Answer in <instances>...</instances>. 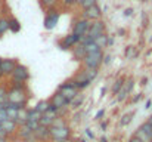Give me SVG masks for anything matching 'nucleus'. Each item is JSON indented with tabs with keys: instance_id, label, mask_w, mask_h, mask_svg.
<instances>
[{
	"instance_id": "17",
	"label": "nucleus",
	"mask_w": 152,
	"mask_h": 142,
	"mask_svg": "<svg viewBox=\"0 0 152 142\" xmlns=\"http://www.w3.org/2000/svg\"><path fill=\"white\" fill-rule=\"evenodd\" d=\"M0 126L7 132V135L10 136V135H13L15 132H16V129H18V124H16V121H13V120H3L1 123H0Z\"/></svg>"
},
{
	"instance_id": "50",
	"label": "nucleus",
	"mask_w": 152,
	"mask_h": 142,
	"mask_svg": "<svg viewBox=\"0 0 152 142\" xmlns=\"http://www.w3.org/2000/svg\"><path fill=\"white\" fill-rule=\"evenodd\" d=\"M80 3H81V0H75V4L77 6H80Z\"/></svg>"
},
{
	"instance_id": "30",
	"label": "nucleus",
	"mask_w": 152,
	"mask_h": 142,
	"mask_svg": "<svg viewBox=\"0 0 152 142\" xmlns=\"http://www.w3.org/2000/svg\"><path fill=\"white\" fill-rule=\"evenodd\" d=\"M52 126H53V127H62V126H66V121H65L64 117H56V118L53 120Z\"/></svg>"
},
{
	"instance_id": "34",
	"label": "nucleus",
	"mask_w": 152,
	"mask_h": 142,
	"mask_svg": "<svg viewBox=\"0 0 152 142\" xmlns=\"http://www.w3.org/2000/svg\"><path fill=\"white\" fill-rule=\"evenodd\" d=\"M133 12H134V10H133L132 7H127V9H124L123 15H124V16H132V15H133Z\"/></svg>"
},
{
	"instance_id": "27",
	"label": "nucleus",
	"mask_w": 152,
	"mask_h": 142,
	"mask_svg": "<svg viewBox=\"0 0 152 142\" xmlns=\"http://www.w3.org/2000/svg\"><path fill=\"white\" fill-rule=\"evenodd\" d=\"M58 1H59V0H39L40 6H42V7H43L45 10H48V9H52V7H56Z\"/></svg>"
},
{
	"instance_id": "10",
	"label": "nucleus",
	"mask_w": 152,
	"mask_h": 142,
	"mask_svg": "<svg viewBox=\"0 0 152 142\" xmlns=\"http://www.w3.org/2000/svg\"><path fill=\"white\" fill-rule=\"evenodd\" d=\"M18 64H19V62H18L15 58H3L1 62H0V70H1L3 76H4V77H9V76L13 73V70H15V67H16Z\"/></svg>"
},
{
	"instance_id": "1",
	"label": "nucleus",
	"mask_w": 152,
	"mask_h": 142,
	"mask_svg": "<svg viewBox=\"0 0 152 142\" xmlns=\"http://www.w3.org/2000/svg\"><path fill=\"white\" fill-rule=\"evenodd\" d=\"M6 98H7V102L18 104L22 108H27L28 101H30V89L27 83H10V86L7 88Z\"/></svg>"
},
{
	"instance_id": "26",
	"label": "nucleus",
	"mask_w": 152,
	"mask_h": 142,
	"mask_svg": "<svg viewBox=\"0 0 152 142\" xmlns=\"http://www.w3.org/2000/svg\"><path fill=\"white\" fill-rule=\"evenodd\" d=\"M108 37H109V36L102 34V36H99V37H96V39H95V43H96V45L103 50L105 47H108Z\"/></svg>"
},
{
	"instance_id": "13",
	"label": "nucleus",
	"mask_w": 152,
	"mask_h": 142,
	"mask_svg": "<svg viewBox=\"0 0 152 142\" xmlns=\"http://www.w3.org/2000/svg\"><path fill=\"white\" fill-rule=\"evenodd\" d=\"M49 104L52 107H55L56 110H64V108H68L69 107V102L59 93V92H55L52 95V98L49 99Z\"/></svg>"
},
{
	"instance_id": "36",
	"label": "nucleus",
	"mask_w": 152,
	"mask_h": 142,
	"mask_svg": "<svg viewBox=\"0 0 152 142\" xmlns=\"http://www.w3.org/2000/svg\"><path fill=\"white\" fill-rule=\"evenodd\" d=\"M103 116H105V110H99V111L96 113L95 118H96V120H101V117H103Z\"/></svg>"
},
{
	"instance_id": "5",
	"label": "nucleus",
	"mask_w": 152,
	"mask_h": 142,
	"mask_svg": "<svg viewBox=\"0 0 152 142\" xmlns=\"http://www.w3.org/2000/svg\"><path fill=\"white\" fill-rule=\"evenodd\" d=\"M31 74H30V70L22 65V64H18L13 70V73L10 74V83H27L30 80Z\"/></svg>"
},
{
	"instance_id": "31",
	"label": "nucleus",
	"mask_w": 152,
	"mask_h": 142,
	"mask_svg": "<svg viewBox=\"0 0 152 142\" xmlns=\"http://www.w3.org/2000/svg\"><path fill=\"white\" fill-rule=\"evenodd\" d=\"M24 126H27L30 130H33V132H34V130H36L39 126H40V123H39V121H36V120H27Z\"/></svg>"
},
{
	"instance_id": "9",
	"label": "nucleus",
	"mask_w": 152,
	"mask_h": 142,
	"mask_svg": "<svg viewBox=\"0 0 152 142\" xmlns=\"http://www.w3.org/2000/svg\"><path fill=\"white\" fill-rule=\"evenodd\" d=\"M58 92L62 95V96H64V98H65L68 102H71V99H72V98H75L77 95L80 93V90H77V89H75L72 85H69L68 82L62 83V85L58 88Z\"/></svg>"
},
{
	"instance_id": "20",
	"label": "nucleus",
	"mask_w": 152,
	"mask_h": 142,
	"mask_svg": "<svg viewBox=\"0 0 152 142\" xmlns=\"http://www.w3.org/2000/svg\"><path fill=\"white\" fill-rule=\"evenodd\" d=\"M7 19H9V31L13 33V34L19 33V31H21V22H19L15 16H10V18H7Z\"/></svg>"
},
{
	"instance_id": "23",
	"label": "nucleus",
	"mask_w": 152,
	"mask_h": 142,
	"mask_svg": "<svg viewBox=\"0 0 152 142\" xmlns=\"http://www.w3.org/2000/svg\"><path fill=\"white\" fill-rule=\"evenodd\" d=\"M40 117H42V114L36 108H27V120H36V121H39Z\"/></svg>"
},
{
	"instance_id": "37",
	"label": "nucleus",
	"mask_w": 152,
	"mask_h": 142,
	"mask_svg": "<svg viewBox=\"0 0 152 142\" xmlns=\"http://www.w3.org/2000/svg\"><path fill=\"white\" fill-rule=\"evenodd\" d=\"M74 4H75V0H64V6L71 7V6H74Z\"/></svg>"
},
{
	"instance_id": "39",
	"label": "nucleus",
	"mask_w": 152,
	"mask_h": 142,
	"mask_svg": "<svg viewBox=\"0 0 152 142\" xmlns=\"http://www.w3.org/2000/svg\"><path fill=\"white\" fill-rule=\"evenodd\" d=\"M6 93H7V88L6 86H0V96H6Z\"/></svg>"
},
{
	"instance_id": "24",
	"label": "nucleus",
	"mask_w": 152,
	"mask_h": 142,
	"mask_svg": "<svg viewBox=\"0 0 152 142\" xmlns=\"http://www.w3.org/2000/svg\"><path fill=\"white\" fill-rule=\"evenodd\" d=\"M9 31V19L4 16H0V37L4 36Z\"/></svg>"
},
{
	"instance_id": "46",
	"label": "nucleus",
	"mask_w": 152,
	"mask_h": 142,
	"mask_svg": "<svg viewBox=\"0 0 152 142\" xmlns=\"http://www.w3.org/2000/svg\"><path fill=\"white\" fill-rule=\"evenodd\" d=\"M146 83H148V77H143V79L140 80V85H142V86H145Z\"/></svg>"
},
{
	"instance_id": "44",
	"label": "nucleus",
	"mask_w": 152,
	"mask_h": 142,
	"mask_svg": "<svg viewBox=\"0 0 152 142\" xmlns=\"http://www.w3.org/2000/svg\"><path fill=\"white\" fill-rule=\"evenodd\" d=\"M129 142H142V141H140V139H139L137 136H134V135H133V136H132V138L129 139Z\"/></svg>"
},
{
	"instance_id": "8",
	"label": "nucleus",
	"mask_w": 152,
	"mask_h": 142,
	"mask_svg": "<svg viewBox=\"0 0 152 142\" xmlns=\"http://www.w3.org/2000/svg\"><path fill=\"white\" fill-rule=\"evenodd\" d=\"M102 34H105V22L102 19L98 21H90V27H89V31H87V37H90L92 40H95L96 37H99Z\"/></svg>"
},
{
	"instance_id": "14",
	"label": "nucleus",
	"mask_w": 152,
	"mask_h": 142,
	"mask_svg": "<svg viewBox=\"0 0 152 142\" xmlns=\"http://www.w3.org/2000/svg\"><path fill=\"white\" fill-rule=\"evenodd\" d=\"M34 136H36V141L48 142V141H50V130H49V127L40 124V126L34 130Z\"/></svg>"
},
{
	"instance_id": "4",
	"label": "nucleus",
	"mask_w": 152,
	"mask_h": 142,
	"mask_svg": "<svg viewBox=\"0 0 152 142\" xmlns=\"http://www.w3.org/2000/svg\"><path fill=\"white\" fill-rule=\"evenodd\" d=\"M102 59H103V50H98V52H90L84 56L83 67L84 68H93V70H99L102 65Z\"/></svg>"
},
{
	"instance_id": "56",
	"label": "nucleus",
	"mask_w": 152,
	"mask_h": 142,
	"mask_svg": "<svg viewBox=\"0 0 152 142\" xmlns=\"http://www.w3.org/2000/svg\"><path fill=\"white\" fill-rule=\"evenodd\" d=\"M143 1H148V0H143Z\"/></svg>"
},
{
	"instance_id": "32",
	"label": "nucleus",
	"mask_w": 152,
	"mask_h": 142,
	"mask_svg": "<svg viewBox=\"0 0 152 142\" xmlns=\"http://www.w3.org/2000/svg\"><path fill=\"white\" fill-rule=\"evenodd\" d=\"M96 3H98V0H81L80 7H81V10H83V9H87V7H90V6L96 4Z\"/></svg>"
},
{
	"instance_id": "48",
	"label": "nucleus",
	"mask_w": 152,
	"mask_h": 142,
	"mask_svg": "<svg viewBox=\"0 0 152 142\" xmlns=\"http://www.w3.org/2000/svg\"><path fill=\"white\" fill-rule=\"evenodd\" d=\"M148 121H149V123H151V124H152V114H151V116H149V117H148Z\"/></svg>"
},
{
	"instance_id": "2",
	"label": "nucleus",
	"mask_w": 152,
	"mask_h": 142,
	"mask_svg": "<svg viewBox=\"0 0 152 142\" xmlns=\"http://www.w3.org/2000/svg\"><path fill=\"white\" fill-rule=\"evenodd\" d=\"M50 130V141L52 142H68L71 139V127L66 124V126H62V127H49Z\"/></svg>"
},
{
	"instance_id": "35",
	"label": "nucleus",
	"mask_w": 152,
	"mask_h": 142,
	"mask_svg": "<svg viewBox=\"0 0 152 142\" xmlns=\"http://www.w3.org/2000/svg\"><path fill=\"white\" fill-rule=\"evenodd\" d=\"M0 138H4V139H7V138H9L7 132H6V130H4V129L1 127V126H0Z\"/></svg>"
},
{
	"instance_id": "29",
	"label": "nucleus",
	"mask_w": 152,
	"mask_h": 142,
	"mask_svg": "<svg viewBox=\"0 0 152 142\" xmlns=\"http://www.w3.org/2000/svg\"><path fill=\"white\" fill-rule=\"evenodd\" d=\"M133 117H134V111L124 114V116L121 117V121H120V124H121V126H127V124H130V123H132V120H133Z\"/></svg>"
},
{
	"instance_id": "55",
	"label": "nucleus",
	"mask_w": 152,
	"mask_h": 142,
	"mask_svg": "<svg viewBox=\"0 0 152 142\" xmlns=\"http://www.w3.org/2000/svg\"><path fill=\"white\" fill-rule=\"evenodd\" d=\"M0 86H1V80H0Z\"/></svg>"
},
{
	"instance_id": "7",
	"label": "nucleus",
	"mask_w": 152,
	"mask_h": 142,
	"mask_svg": "<svg viewBox=\"0 0 152 142\" xmlns=\"http://www.w3.org/2000/svg\"><path fill=\"white\" fill-rule=\"evenodd\" d=\"M89 27H90V21L81 16V18H78V19L74 22V25H72V34L77 36L78 39H81V37H84V36L87 34Z\"/></svg>"
},
{
	"instance_id": "49",
	"label": "nucleus",
	"mask_w": 152,
	"mask_h": 142,
	"mask_svg": "<svg viewBox=\"0 0 152 142\" xmlns=\"http://www.w3.org/2000/svg\"><path fill=\"white\" fill-rule=\"evenodd\" d=\"M1 79H4V76H3V73H1V70H0V80Z\"/></svg>"
},
{
	"instance_id": "40",
	"label": "nucleus",
	"mask_w": 152,
	"mask_h": 142,
	"mask_svg": "<svg viewBox=\"0 0 152 142\" xmlns=\"http://www.w3.org/2000/svg\"><path fill=\"white\" fill-rule=\"evenodd\" d=\"M86 135H87V138H90V139H95V133H93L90 129H86Z\"/></svg>"
},
{
	"instance_id": "33",
	"label": "nucleus",
	"mask_w": 152,
	"mask_h": 142,
	"mask_svg": "<svg viewBox=\"0 0 152 142\" xmlns=\"http://www.w3.org/2000/svg\"><path fill=\"white\" fill-rule=\"evenodd\" d=\"M111 62H112V56H111V55H103L102 64H103V65H109Z\"/></svg>"
},
{
	"instance_id": "25",
	"label": "nucleus",
	"mask_w": 152,
	"mask_h": 142,
	"mask_svg": "<svg viewBox=\"0 0 152 142\" xmlns=\"http://www.w3.org/2000/svg\"><path fill=\"white\" fill-rule=\"evenodd\" d=\"M53 120H55V117H52V116H49V114H42V117H40L39 123H40L42 126L50 127V126H52V123H53Z\"/></svg>"
},
{
	"instance_id": "12",
	"label": "nucleus",
	"mask_w": 152,
	"mask_h": 142,
	"mask_svg": "<svg viewBox=\"0 0 152 142\" xmlns=\"http://www.w3.org/2000/svg\"><path fill=\"white\" fill-rule=\"evenodd\" d=\"M78 42H80V39L71 33V34H66V36H64V37H62V39L58 42V46L61 47L62 50H71V49L75 46Z\"/></svg>"
},
{
	"instance_id": "53",
	"label": "nucleus",
	"mask_w": 152,
	"mask_h": 142,
	"mask_svg": "<svg viewBox=\"0 0 152 142\" xmlns=\"http://www.w3.org/2000/svg\"><path fill=\"white\" fill-rule=\"evenodd\" d=\"M78 142H87V141H86V139H80Z\"/></svg>"
},
{
	"instance_id": "43",
	"label": "nucleus",
	"mask_w": 152,
	"mask_h": 142,
	"mask_svg": "<svg viewBox=\"0 0 152 142\" xmlns=\"http://www.w3.org/2000/svg\"><path fill=\"white\" fill-rule=\"evenodd\" d=\"M151 107H152V101L151 99H148V101H146V104H145V110H149Z\"/></svg>"
},
{
	"instance_id": "19",
	"label": "nucleus",
	"mask_w": 152,
	"mask_h": 142,
	"mask_svg": "<svg viewBox=\"0 0 152 142\" xmlns=\"http://www.w3.org/2000/svg\"><path fill=\"white\" fill-rule=\"evenodd\" d=\"M84 99H86V96L80 92V93L77 95L75 98H72V99H71V102H69V107H71L72 110H78L80 107H83V104H84Z\"/></svg>"
},
{
	"instance_id": "52",
	"label": "nucleus",
	"mask_w": 152,
	"mask_h": 142,
	"mask_svg": "<svg viewBox=\"0 0 152 142\" xmlns=\"http://www.w3.org/2000/svg\"><path fill=\"white\" fill-rule=\"evenodd\" d=\"M4 3V0H0V7H1V4Z\"/></svg>"
},
{
	"instance_id": "16",
	"label": "nucleus",
	"mask_w": 152,
	"mask_h": 142,
	"mask_svg": "<svg viewBox=\"0 0 152 142\" xmlns=\"http://www.w3.org/2000/svg\"><path fill=\"white\" fill-rule=\"evenodd\" d=\"M71 55H72V59H75V61H83L84 56L87 55V52H86V49H84V46H83L81 43H77L75 46L71 49Z\"/></svg>"
},
{
	"instance_id": "3",
	"label": "nucleus",
	"mask_w": 152,
	"mask_h": 142,
	"mask_svg": "<svg viewBox=\"0 0 152 142\" xmlns=\"http://www.w3.org/2000/svg\"><path fill=\"white\" fill-rule=\"evenodd\" d=\"M69 85H72L77 90H80V92H83L84 89H87L90 85H92V80L87 77V74H86V71L83 70V71H78L74 77H71V79H68L66 80Z\"/></svg>"
},
{
	"instance_id": "47",
	"label": "nucleus",
	"mask_w": 152,
	"mask_h": 142,
	"mask_svg": "<svg viewBox=\"0 0 152 142\" xmlns=\"http://www.w3.org/2000/svg\"><path fill=\"white\" fill-rule=\"evenodd\" d=\"M99 142H108V139H106V138H105V136H102L101 139H99Z\"/></svg>"
},
{
	"instance_id": "6",
	"label": "nucleus",
	"mask_w": 152,
	"mask_h": 142,
	"mask_svg": "<svg viewBox=\"0 0 152 142\" xmlns=\"http://www.w3.org/2000/svg\"><path fill=\"white\" fill-rule=\"evenodd\" d=\"M59 16H61L59 9H56V7L48 9L46 13H45V19H43V27H45V30H49V31L53 30V28L58 25V22H59Z\"/></svg>"
},
{
	"instance_id": "28",
	"label": "nucleus",
	"mask_w": 152,
	"mask_h": 142,
	"mask_svg": "<svg viewBox=\"0 0 152 142\" xmlns=\"http://www.w3.org/2000/svg\"><path fill=\"white\" fill-rule=\"evenodd\" d=\"M18 111L19 110H16V108H13V107H6V114H7V118L9 120H13V121H16V118H18Z\"/></svg>"
},
{
	"instance_id": "11",
	"label": "nucleus",
	"mask_w": 152,
	"mask_h": 142,
	"mask_svg": "<svg viewBox=\"0 0 152 142\" xmlns=\"http://www.w3.org/2000/svg\"><path fill=\"white\" fill-rule=\"evenodd\" d=\"M81 16L86 18V19H89V21H98V19L102 18V9L98 6V3H96V4L87 7V9H83Z\"/></svg>"
},
{
	"instance_id": "21",
	"label": "nucleus",
	"mask_w": 152,
	"mask_h": 142,
	"mask_svg": "<svg viewBox=\"0 0 152 142\" xmlns=\"http://www.w3.org/2000/svg\"><path fill=\"white\" fill-rule=\"evenodd\" d=\"M124 82H126V79H124V77H118V79L112 83V88H111L112 95H117L120 90H121V88L124 86Z\"/></svg>"
},
{
	"instance_id": "18",
	"label": "nucleus",
	"mask_w": 152,
	"mask_h": 142,
	"mask_svg": "<svg viewBox=\"0 0 152 142\" xmlns=\"http://www.w3.org/2000/svg\"><path fill=\"white\" fill-rule=\"evenodd\" d=\"M137 129H139V130H140V132H142V133H143V135H145V136L152 142V124L148 121V120H146V121H143Z\"/></svg>"
},
{
	"instance_id": "22",
	"label": "nucleus",
	"mask_w": 152,
	"mask_h": 142,
	"mask_svg": "<svg viewBox=\"0 0 152 142\" xmlns=\"http://www.w3.org/2000/svg\"><path fill=\"white\" fill-rule=\"evenodd\" d=\"M49 101H46V99H42V101H39L37 104H36V110L40 113V114H46L48 113V110H49Z\"/></svg>"
},
{
	"instance_id": "42",
	"label": "nucleus",
	"mask_w": 152,
	"mask_h": 142,
	"mask_svg": "<svg viewBox=\"0 0 152 142\" xmlns=\"http://www.w3.org/2000/svg\"><path fill=\"white\" fill-rule=\"evenodd\" d=\"M132 50H133V46H129V47H127V49H126V52H124V53H126V56H130Z\"/></svg>"
},
{
	"instance_id": "38",
	"label": "nucleus",
	"mask_w": 152,
	"mask_h": 142,
	"mask_svg": "<svg viewBox=\"0 0 152 142\" xmlns=\"http://www.w3.org/2000/svg\"><path fill=\"white\" fill-rule=\"evenodd\" d=\"M142 98H143V95H142V93L136 95V96H134V98H133V99H132V104H136V102H139V101H140V99H142Z\"/></svg>"
},
{
	"instance_id": "57",
	"label": "nucleus",
	"mask_w": 152,
	"mask_h": 142,
	"mask_svg": "<svg viewBox=\"0 0 152 142\" xmlns=\"http://www.w3.org/2000/svg\"><path fill=\"white\" fill-rule=\"evenodd\" d=\"M151 108H152V107H151Z\"/></svg>"
},
{
	"instance_id": "54",
	"label": "nucleus",
	"mask_w": 152,
	"mask_h": 142,
	"mask_svg": "<svg viewBox=\"0 0 152 142\" xmlns=\"http://www.w3.org/2000/svg\"><path fill=\"white\" fill-rule=\"evenodd\" d=\"M1 59H3V58H0V62H1Z\"/></svg>"
},
{
	"instance_id": "15",
	"label": "nucleus",
	"mask_w": 152,
	"mask_h": 142,
	"mask_svg": "<svg viewBox=\"0 0 152 142\" xmlns=\"http://www.w3.org/2000/svg\"><path fill=\"white\" fill-rule=\"evenodd\" d=\"M18 136H19L24 142H37L36 141V136H34V132L30 130L27 126H21V127H19Z\"/></svg>"
},
{
	"instance_id": "45",
	"label": "nucleus",
	"mask_w": 152,
	"mask_h": 142,
	"mask_svg": "<svg viewBox=\"0 0 152 142\" xmlns=\"http://www.w3.org/2000/svg\"><path fill=\"white\" fill-rule=\"evenodd\" d=\"M106 127H108V121H103V123H101V129H102V130H106Z\"/></svg>"
},
{
	"instance_id": "41",
	"label": "nucleus",
	"mask_w": 152,
	"mask_h": 142,
	"mask_svg": "<svg viewBox=\"0 0 152 142\" xmlns=\"http://www.w3.org/2000/svg\"><path fill=\"white\" fill-rule=\"evenodd\" d=\"M142 21H143V24H142V25H143V27H146V25H148V18H146V13H145V12L142 13Z\"/></svg>"
},
{
	"instance_id": "51",
	"label": "nucleus",
	"mask_w": 152,
	"mask_h": 142,
	"mask_svg": "<svg viewBox=\"0 0 152 142\" xmlns=\"http://www.w3.org/2000/svg\"><path fill=\"white\" fill-rule=\"evenodd\" d=\"M0 142H7V139H4V138H0Z\"/></svg>"
}]
</instances>
